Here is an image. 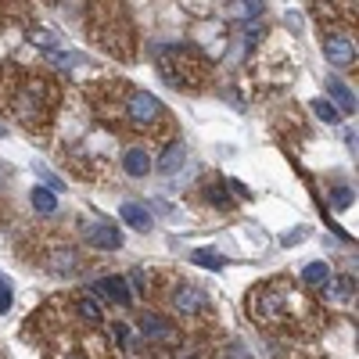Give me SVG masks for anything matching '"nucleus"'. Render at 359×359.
I'll return each instance as SVG.
<instances>
[{
  "instance_id": "7",
  "label": "nucleus",
  "mask_w": 359,
  "mask_h": 359,
  "mask_svg": "<svg viewBox=\"0 0 359 359\" xmlns=\"http://www.w3.org/2000/svg\"><path fill=\"white\" fill-rule=\"evenodd\" d=\"M140 331H144V337H151L155 345H176V349H180V342H183L180 327H173V324H169L165 316H158V312H144V316H140Z\"/></svg>"
},
{
  "instance_id": "16",
  "label": "nucleus",
  "mask_w": 359,
  "mask_h": 359,
  "mask_svg": "<svg viewBox=\"0 0 359 359\" xmlns=\"http://www.w3.org/2000/svg\"><path fill=\"white\" fill-rule=\"evenodd\" d=\"M54 194L47 191V187H33V208L36 212H54Z\"/></svg>"
},
{
  "instance_id": "5",
  "label": "nucleus",
  "mask_w": 359,
  "mask_h": 359,
  "mask_svg": "<svg viewBox=\"0 0 359 359\" xmlns=\"http://www.w3.org/2000/svg\"><path fill=\"white\" fill-rule=\"evenodd\" d=\"M87 29H90V40L108 51L112 58H122V61H133L137 54V33L130 26V18L122 15V8L115 4H97L87 18Z\"/></svg>"
},
{
  "instance_id": "20",
  "label": "nucleus",
  "mask_w": 359,
  "mask_h": 359,
  "mask_svg": "<svg viewBox=\"0 0 359 359\" xmlns=\"http://www.w3.org/2000/svg\"><path fill=\"white\" fill-rule=\"evenodd\" d=\"M176 359H212V352H205V349H187V352L176 356Z\"/></svg>"
},
{
  "instance_id": "21",
  "label": "nucleus",
  "mask_w": 359,
  "mask_h": 359,
  "mask_svg": "<svg viewBox=\"0 0 359 359\" xmlns=\"http://www.w3.org/2000/svg\"><path fill=\"white\" fill-rule=\"evenodd\" d=\"M349 201H352V191H345V187H342V191H334V205L337 208H345Z\"/></svg>"
},
{
  "instance_id": "17",
  "label": "nucleus",
  "mask_w": 359,
  "mask_h": 359,
  "mask_svg": "<svg viewBox=\"0 0 359 359\" xmlns=\"http://www.w3.org/2000/svg\"><path fill=\"white\" fill-rule=\"evenodd\" d=\"M191 259H194L198 266H205V269H223V266H226V262H223V259L216 256V251H208V248H198Z\"/></svg>"
},
{
  "instance_id": "13",
  "label": "nucleus",
  "mask_w": 359,
  "mask_h": 359,
  "mask_svg": "<svg viewBox=\"0 0 359 359\" xmlns=\"http://www.w3.org/2000/svg\"><path fill=\"white\" fill-rule=\"evenodd\" d=\"M327 281H331V269L324 262H309L302 269V284H309V287H327Z\"/></svg>"
},
{
  "instance_id": "19",
  "label": "nucleus",
  "mask_w": 359,
  "mask_h": 359,
  "mask_svg": "<svg viewBox=\"0 0 359 359\" xmlns=\"http://www.w3.org/2000/svg\"><path fill=\"white\" fill-rule=\"evenodd\" d=\"M8 309H11V284L0 281V312H8Z\"/></svg>"
},
{
  "instance_id": "4",
  "label": "nucleus",
  "mask_w": 359,
  "mask_h": 359,
  "mask_svg": "<svg viewBox=\"0 0 359 359\" xmlns=\"http://www.w3.org/2000/svg\"><path fill=\"white\" fill-rule=\"evenodd\" d=\"M158 72L176 90H201L212 76V61L194 44H169L158 47Z\"/></svg>"
},
{
  "instance_id": "15",
  "label": "nucleus",
  "mask_w": 359,
  "mask_h": 359,
  "mask_svg": "<svg viewBox=\"0 0 359 359\" xmlns=\"http://www.w3.org/2000/svg\"><path fill=\"white\" fill-rule=\"evenodd\" d=\"M327 90L334 94V101L342 104L345 112H356V97L349 94V87H342V83H337V79H327Z\"/></svg>"
},
{
  "instance_id": "9",
  "label": "nucleus",
  "mask_w": 359,
  "mask_h": 359,
  "mask_svg": "<svg viewBox=\"0 0 359 359\" xmlns=\"http://www.w3.org/2000/svg\"><path fill=\"white\" fill-rule=\"evenodd\" d=\"M122 173H130V176L151 173V151H144V147H130V151H122Z\"/></svg>"
},
{
  "instance_id": "18",
  "label": "nucleus",
  "mask_w": 359,
  "mask_h": 359,
  "mask_svg": "<svg viewBox=\"0 0 359 359\" xmlns=\"http://www.w3.org/2000/svg\"><path fill=\"white\" fill-rule=\"evenodd\" d=\"M312 112H316V115H320L324 122H337V112L331 108V104H327V101H312Z\"/></svg>"
},
{
  "instance_id": "1",
  "label": "nucleus",
  "mask_w": 359,
  "mask_h": 359,
  "mask_svg": "<svg viewBox=\"0 0 359 359\" xmlns=\"http://www.w3.org/2000/svg\"><path fill=\"white\" fill-rule=\"evenodd\" d=\"M61 101H65V90L51 72L18 65V61L0 65V112L11 115L26 133L44 137L61 112Z\"/></svg>"
},
{
  "instance_id": "12",
  "label": "nucleus",
  "mask_w": 359,
  "mask_h": 359,
  "mask_svg": "<svg viewBox=\"0 0 359 359\" xmlns=\"http://www.w3.org/2000/svg\"><path fill=\"white\" fill-rule=\"evenodd\" d=\"M183 158H187V155H183V144L173 140V144L162 151V158H158V173H176V169L183 165Z\"/></svg>"
},
{
  "instance_id": "2",
  "label": "nucleus",
  "mask_w": 359,
  "mask_h": 359,
  "mask_svg": "<svg viewBox=\"0 0 359 359\" xmlns=\"http://www.w3.org/2000/svg\"><path fill=\"white\" fill-rule=\"evenodd\" d=\"M248 312L251 320L269 327V331H284V334H299L309 337L324 327V306L306 294L291 277H269L248 294Z\"/></svg>"
},
{
  "instance_id": "14",
  "label": "nucleus",
  "mask_w": 359,
  "mask_h": 359,
  "mask_svg": "<svg viewBox=\"0 0 359 359\" xmlns=\"http://www.w3.org/2000/svg\"><path fill=\"white\" fill-rule=\"evenodd\" d=\"M327 291L334 294V299L349 302V299H352V291H356V277H352V273H342L337 281H327Z\"/></svg>"
},
{
  "instance_id": "10",
  "label": "nucleus",
  "mask_w": 359,
  "mask_h": 359,
  "mask_svg": "<svg viewBox=\"0 0 359 359\" xmlns=\"http://www.w3.org/2000/svg\"><path fill=\"white\" fill-rule=\"evenodd\" d=\"M97 291H104L112 302H122V306L130 302V284H126L122 277H101V281H97Z\"/></svg>"
},
{
  "instance_id": "22",
  "label": "nucleus",
  "mask_w": 359,
  "mask_h": 359,
  "mask_svg": "<svg viewBox=\"0 0 359 359\" xmlns=\"http://www.w3.org/2000/svg\"><path fill=\"white\" fill-rule=\"evenodd\" d=\"M259 11H262V4H241V15H244V18H256Z\"/></svg>"
},
{
  "instance_id": "6",
  "label": "nucleus",
  "mask_w": 359,
  "mask_h": 359,
  "mask_svg": "<svg viewBox=\"0 0 359 359\" xmlns=\"http://www.w3.org/2000/svg\"><path fill=\"white\" fill-rule=\"evenodd\" d=\"M36 259H40V266H47L51 273H76L83 266L79 251L69 241L51 237V234H36Z\"/></svg>"
},
{
  "instance_id": "11",
  "label": "nucleus",
  "mask_w": 359,
  "mask_h": 359,
  "mask_svg": "<svg viewBox=\"0 0 359 359\" xmlns=\"http://www.w3.org/2000/svg\"><path fill=\"white\" fill-rule=\"evenodd\" d=\"M119 216H122V223H130L133 230H151V212H144V208L133 205V201H126L119 208Z\"/></svg>"
},
{
  "instance_id": "3",
  "label": "nucleus",
  "mask_w": 359,
  "mask_h": 359,
  "mask_svg": "<svg viewBox=\"0 0 359 359\" xmlns=\"http://www.w3.org/2000/svg\"><path fill=\"white\" fill-rule=\"evenodd\" d=\"M140 137V140H169L173 137V115L169 108L147 90H137L130 87L126 94V104H122V119H119V137Z\"/></svg>"
},
{
  "instance_id": "8",
  "label": "nucleus",
  "mask_w": 359,
  "mask_h": 359,
  "mask_svg": "<svg viewBox=\"0 0 359 359\" xmlns=\"http://www.w3.org/2000/svg\"><path fill=\"white\" fill-rule=\"evenodd\" d=\"M87 241H90L94 248H104V251L122 248V234H119L112 223H90V226H87Z\"/></svg>"
}]
</instances>
